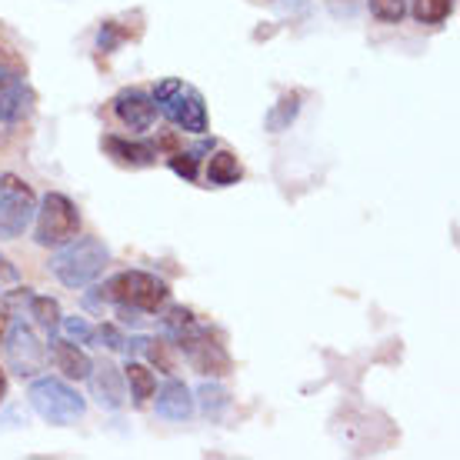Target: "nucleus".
<instances>
[{
  "label": "nucleus",
  "mask_w": 460,
  "mask_h": 460,
  "mask_svg": "<svg viewBox=\"0 0 460 460\" xmlns=\"http://www.w3.org/2000/svg\"><path fill=\"white\" fill-rule=\"evenodd\" d=\"M124 341L127 337L117 331L114 323H101V327H93V334H91V344L107 347V350H124Z\"/></svg>",
  "instance_id": "5701e85b"
},
{
  "label": "nucleus",
  "mask_w": 460,
  "mask_h": 460,
  "mask_svg": "<svg viewBox=\"0 0 460 460\" xmlns=\"http://www.w3.org/2000/svg\"><path fill=\"white\" fill-rule=\"evenodd\" d=\"M34 220V241L40 247H64L81 234V210L67 194H58V190L44 194V200H37Z\"/></svg>",
  "instance_id": "20e7f679"
},
{
  "label": "nucleus",
  "mask_w": 460,
  "mask_h": 460,
  "mask_svg": "<svg viewBox=\"0 0 460 460\" xmlns=\"http://www.w3.org/2000/svg\"><path fill=\"white\" fill-rule=\"evenodd\" d=\"M50 360L67 380H87L93 360L74 341H50Z\"/></svg>",
  "instance_id": "ddd939ff"
},
{
  "label": "nucleus",
  "mask_w": 460,
  "mask_h": 460,
  "mask_svg": "<svg viewBox=\"0 0 460 460\" xmlns=\"http://www.w3.org/2000/svg\"><path fill=\"white\" fill-rule=\"evenodd\" d=\"M241 177H243V167H241V161H237V154L217 150V154L208 157V181L214 187H230V184H237Z\"/></svg>",
  "instance_id": "4468645a"
},
{
  "label": "nucleus",
  "mask_w": 460,
  "mask_h": 460,
  "mask_svg": "<svg viewBox=\"0 0 460 460\" xmlns=\"http://www.w3.org/2000/svg\"><path fill=\"white\" fill-rule=\"evenodd\" d=\"M7 323H11V317H4V314H0V341H4V334H7Z\"/></svg>",
  "instance_id": "bb28decb"
},
{
  "label": "nucleus",
  "mask_w": 460,
  "mask_h": 460,
  "mask_svg": "<svg viewBox=\"0 0 460 460\" xmlns=\"http://www.w3.org/2000/svg\"><path fill=\"white\" fill-rule=\"evenodd\" d=\"M91 391H93V401L101 403L104 411H120L127 401V387H124V374L111 364V360H101V364H93L91 374Z\"/></svg>",
  "instance_id": "9d476101"
},
{
  "label": "nucleus",
  "mask_w": 460,
  "mask_h": 460,
  "mask_svg": "<svg viewBox=\"0 0 460 460\" xmlns=\"http://www.w3.org/2000/svg\"><path fill=\"white\" fill-rule=\"evenodd\" d=\"M367 11L380 23H401L407 13V0H367Z\"/></svg>",
  "instance_id": "aec40b11"
},
{
  "label": "nucleus",
  "mask_w": 460,
  "mask_h": 460,
  "mask_svg": "<svg viewBox=\"0 0 460 460\" xmlns=\"http://www.w3.org/2000/svg\"><path fill=\"white\" fill-rule=\"evenodd\" d=\"M154 394H157V401H154L157 417H164V420H190V417H194L197 403L184 380H167L161 391H154Z\"/></svg>",
  "instance_id": "9b49d317"
},
{
  "label": "nucleus",
  "mask_w": 460,
  "mask_h": 460,
  "mask_svg": "<svg viewBox=\"0 0 460 460\" xmlns=\"http://www.w3.org/2000/svg\"><path fill=\"white\" fill-rule=\"evenodd\" d=\"M208 147H197V150H177L171 154V171L177 177H184V181H197V161H200V154Z\"/></svg>",
  "instance_id": "4be33fe9"
},
{
  "label": "nucleus",
  "mask_w": 460,
  "mask_h": 460,
  "mask_svg": "<svg viewBox=\"0 0 460 460\" xmlns=\"http://www.w3.org/2000/svg\"><path fill=\"white\" fill-rule=\"evenodd\" d=\"M37 194L17 173H0V241H17L34 224Z\"/></svg>",
  "instance_id": "423d86ee"
},
{
  "label": "nucleus",
  "mask_w": 460,
  "mask_h": 460,
  "mask_svg": "<svg viewBox=\"0 0 460 460\" xmlns=\"http://www.w3.org/2000/svg\"><path fill=\"white\" fill-rule=\"evenodd\" d=\"M101 297L114 300L117 307H127V311L157 314L171 300V288L167 280L147 270H120L101 288Z\"/></svg>",
  "instance_id": "f03ea898"
},
{
  "label": "nucleus",
  "mask_w": 460,
  "mask_h": 460,
  "mask_svg": "<svg viewBox=\"0 0 460 460\" xmlns=\"http://www.w3.org/2000/svg\"><path fill=\"white\" fill-rule=\"evenodd\" d=\"M104 150L117 164H124V167H150V164H157V147L144 144V140H127L111 134V137H104Z\"/></svg>",
  "instance_id": "f8f14e48"
},
{
  "label": "nucleus",
  "mask_w": 460,
  "mask_h": 460,
  "mask_svg": "<svg viewBox=\"0 0 460 460\" xmlns=\"http://www.w3.org/2000/svg\"><path fill=\"white\" fill-rule=\"evenodd\" d=\"M7 397V377H4V370H0V401Z\"/></svg>",
  "instance_id": "cd10ccee"
},
{
  "label": "nucleus",
  "mask_w": 460,
  "mask_h": 460,
  "mask_svg": "<svg viewBox=\"0 0 460 460\" xmlns=\"http://www.w3.org/2000/svg\"><path fill=\"white\" fill-rule=\"evenodd\" d=\"M177 347L184 350L187 364L197 370V374H204V377H224L230 374V354L224 350V344H217L210 331L200 323L197 331H190L187 337L177 341Z\"/></svg>",
  "instance_id": "6e6552de"
},
{
  "label": "nucleus",
  "mask_w": 460,
  "mask_h": 460,
  "mask_svg": "<svg viewBox=\"0 0 460 460\" xmlns=\"http://www.w3.org/2000/svg\"><path fill=\"white\" fill-rule=\"evenodd\" d=\"M114 114L127 130L144 134V130H150L154 120H157V104H154V97H150L147 91L130 87V91H120L114 97Z\"/></svg>",
  "instance_id": "1a4fd4ad"
},
{
  "label": "nucleus",
  "mask_w": 460,
  "mask_h": 460,
  "mask_svg": "<svg viewBox=\"0 0 460 460\" xmlns=\"http://www.w3.org/2000/svg\"><path fill=\"white\" fill-rule=\"evenodd\" d=\"M124 40V31H117V23L111 21V23H104L101 27V34H97V47L104 50V54H114V47Z\"/></svg>",
  "instance_id": "393cba45"
},
{
  "label": "nucleus",
  "mask_w": 460,
  "mask_h": 460,
  "mask_svg": "<svg viewBox=\"0 0 460 460\" xmlns=\"http://www.w3.org/2000/svg\"><path fill=\"white\" fill-rule=\"evenodd\" d=\"M154 104L161 111L173 127H181L184 134H208L210 117H208V104L197 87L177 81V77H167L154 87Z\"/></svg>",
  "instance_id": "7ed1b4c3"
},
{
  "label": "nucleus",
  "mask_w": 460,
  "mask_h": 460,
  "mask_svg": "<svg viewBox=\"0 0 460 460\" xmlns=\"http://www.w3.org/2000/svg\"><path fill=\"white\" fill-rule=\"evenodd\" d=\"M161 327H164V337H167L171 344H177L181 337H187L190 331H197L200 321H197L194 311H187V307H171V311L161 317Z\"/></svg>",
  "instance_id": "f3484780"
},
{
  "label": "nucleus",
  "mask_w": 460,
  "mask_h": 460,
  "mask_svg": "<svg viewBox=\"0 0 460 460\" xmlns=\"http://www.w3.org/2000/svg\"><path fill=\"white\" fill-rule=\"evenodd\" d=\"M27 307H31V317H34L44 331H54V327H60V304L54 297H40V294H31V300H27Z\"/></svg>",
  "instance_id": "a211bd4d"
},
{
  "label": "nucleus",
  "mask_w": 460,
  "mask_h": 460,
  "mask_svg": "<svg viewBox=\"0 0 460 460\" xmlns=\"http://www.w3.org/2000/svg\"><path fill=\"white\" fill-rule=\"evenodd\" d=\"M297 114H300V93H284V97L267 111L264 124L270 134H280V130H288V127L297 120Z\"/></svg>",
  "instance_id": "dca6fc26"
},
{
  "label": "nucleus",
  "mask_w": 460,
  "mask_h": 460,
  "mask_svg": "<svg viewBox=\"0 0 460 460\" xmlns=\"http://www.w3.org/2000/svg\"><path fill=\"white\" fill-rule=\"evenodd\" d=\"M414 17L417 23H427V27H434V23H444L454 13V0H414Z\"/></svg>",
  "instance_id": "6ab92c4d"
},
{
  "label": "nucleus",
  "mask_w": 460,
  "mask_h": 460,
  "mask_svg": "<svg viewBox=\"0 0 460 460\" xmlns=\"http://www.w3.org/2000/svg\"><path fill=\"white\" fill-rule=\"evenodd\" d=\"M27 397H31V407L44 417L47 424H58V427H67V424H74V420H81L84 411H87V403H84L81 394L60 377H37L34 384H31Z\"/></svg>",
  "instance_id": "39448f33"
},
{
  "label": "nucleus",
  "mask_w": 460,
  "mask_h": 460,
  "mask_svg": "<svg viewBox=\"0 0 460 460\" xmlns=\"http://www.w3.org/2000/svg\"><path fill=\"white\" fill-rule=\"evenodd\" d=\"M107 264H111L107 243L97 241V237H81V234H77L74 241H67L50 261H47V270L58 277L64 288L81 290L104 274Z\"/></svg>",
  "instance_id": "f257e3e1"
},
{
  "label": "nucleus",
  "mask_w": 460,
  "mask_h": 460,
  "mask_svg": "<svg viewBox=\"0 0 460 460\" xmlns=\"http://www.w3.org/2000/svg\"><path fill=\"white\" fill-rule=\"evenodd\" d=\"M144 354L157 364V367L164 370V374H171L173 370V360H171V354H167V347L164 344H157V341H147V347H144Z\"/></svg>",
  "instance_id": "a878e982"
},
{
  "label": "nucleus",
  "mask_w": 460,
  "mask_h": 460,
  "mask_svg": "<svg viewBox=\"0 0 460 460\" xmlns=\"http://www.w3.org/2000/svg\"><path fill=\"white\" fill-rule=\"evenodd\" d=\"M200 407H204V414L208 417H220L230 407L227 391L217 387V384H204V387H200Z\"/></svg>",
  "instance_id": "412c9836"
},
{
  "label": "nucleus",
  "mask_w": 460,
  "mask_h": 460,
  "mask_svg": "<svg viewBox=\"0 0 460 460\" xmlns=\"http://www.w3.org/2000/svg\"><path fill=\"white\" fill-rule=\"evenodd\" d=\"M124 384H130V397L137 403H147L157 391V377H154V370L144 367L140 360H130L124 367Z\"/></svg>",
  "instance_id": "2eb2a0df"
},
{
  "label": "nucleus",
  "mask_w": 460,
  "mask_h": 460,
  "mask_svg": "<svg viewBox=\"0 0 460 460\" xmlns=\"http://www.w3.org/2000/svg\"><path fill=\"white\" fill-rule=\"evenodd\" d=\"M4 347H7V360H11L13 374H21V377H37L47 367V347L31 323L23 321L7 323Z\"/></svg>",
  "instance_id": "0eeeda50"
},
{
  "label": "nucleus",
  "mask_w": 460,
  "mask_h": 460,
  "mask_svg": "<svg viewBox=\"0 0 460 460\" xmlns=\"http://www.w3.org/2000/svg\"><path fill=\"white\" fill-rule=\"evenodd\" d=\"M60 327H64V334H67L70 341H77V344H91L93 327L84 321V317H60Z\"/></svg>",
  "instance_id": "b1692460"
}]
</instances>
